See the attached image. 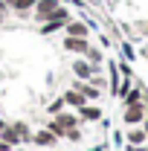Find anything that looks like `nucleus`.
Segmentation results:
<instances>
[{"label": "nucleus", "mask_w": 148, "mask_h": 151, "mask_svg": "<svg viewBox=\"0 0 148 151\" xmlns=\"http://www.w3.org/2000/svg\"><path fill=\"white\" fill-rule=\"evenodd\" d=\"M61 6V0H38L35 9H32V18L38 20V23H47V20L55 18V9Z\"/></svg>", "instance_id": "nucleus-1"}, {"label": "nucleus", "mask_w": 148, "mask_h": 151, "mask_svg": "<svg viewBox=\"0 0 148 151\" xmlns=\"http://www.w3.org/2000/svg\"><path fill=\"white\" fill-rule=\"evenodd\" d=\"M145 116H148L145 105H125V111H122V122H125L128 128H131V125H142Z\"/></svg>", "instance_id": "nucleus-2"}, {"label": "nucleus", "mask_w": 148, "mask_h": 151, "mask_svg": "<svg viewBox=\"0 0 148 151\" xmlns=\"http://www.w3.org/2000/svg\"><path fill=\"white\" fill-rule=\"evenodd\" d=\"M70 70H73V76L75 78H84V81H87V78H93V76L99 73V67H93L90 61H87V58L84 55H78L73 61V64H70Z\"/></svg>", "instance_id": "nucleus-3"}, {"label": "nucleus", "mask_w": 148, "mask_h": 151, "mask_svg": "<svg viewBox=\"0 0 148 151\" xmlns=\"http://www.w3.org/2000/svg\"><path fill=\"white\" fill-rule=\"evenodd\" d=\"M61 47H64L67 52H73V55H84V52L90 50V38H70V35H64L61 38Z\"/></svg>", "instance_id": "nucleus-4"}, {"label": "nucleus", "mask_w": 148, "mask_h": 151, "mask_svg": "<svg viewBox=\"0 0 148 151\" xmlns=\"http://www.w3.org/2000/svg\"><path fill=\"white\" fill-rule=\"evenodd\" d=\"M55 142H58V137L50 131V128H38V131L32 134V145H38V148H52Z\"/></svg>", "instance_id": "nucleus-5"}, {"label": "nucleus", "mask_w": 148, "mask_h": 151, "mask_svg": "<svg viewBox=\"0 0 148 151\" xmlns=\"http://www.w3.org/2000/svg\"><path fill=\"white\" fill-rule=\"evenodd\" d=\"M64 35L70 38H90V23L87 20H70L64 26Z\"/></svg>", "instance_id": "nucleus-6"}, {"label": "nucleus", "mask_w": 148, "mask_h": 151, "mask_svg": "<svg viewBox=\"0 0 148 151\" xmlns=\"http://www.w3.org/2000/svg\"><path fill=\"white\" fill-rule=\"evenodd\" d=\"M122 105H145V87L142 84H134L128 93L122 96Z\"/></svg>", "instance_id": "nucleus-7"}, {"label": "nucleus", "mask_w": 148, "mask_h": 151, "mask_svg": "<svg viewBox=\"0 0 148 151\" xmlns=\"http://www.w3.org/2000/svg\"><path fill=\"white\" fill-rule=\"evenodd\" d=\"M73 87L78 90V93H84V99H87V102H96V99H99V87H96V84H90V81H84V78H75Z\"/></svg>", "instance_id": "nucleus-8"}, {"label": "nucleus", "mask_w": 148, "mask_h": 151, "mask_svg": "<svg viewBox=\"0 0 148 151\" xmlns=\"http://www.w3.org/2000/svg\"><path fill=\"white\" fill-rule=\"evenodd\" d=\"M78 119H81V122H99V119H102V108L87 102V105L78 108Z\"/></svg>", "instance_id": "nucleus-9"}, {"label": "nucleus", "mask_w": 148, "mask_h": 151, "mask_svg": "<svg viewBox=\"0 0 148 151\" xmlns=\"http://www.w3.org/2000/svg\"><path fill=\"white\" fill-rule=\"evenodd\" d=\"M35 3L38 0H15V3H12V15H15V18H29L32 9H35Z\"/></svg>", "instance_id": "nucleus-10"}, {"label": "nucleus", "mask_w": 148, "mask_h": 151, "mask_svg": "<svg viewBox=\"0 0 148 151\" xmlns=\"http://www.w3.org/2000/svg\"><path fill=\"white\" fill-rule=\"evenodd\" d=\"M125 139H128V145H145L148 134H145V128H139V125H131L128 134H125Z\"/></svg>", "instance_id": "nucleus-11"}, {"label": "nucleus", "mask_w": 148, "mask_h": 151, "mask_svg": "<svg viewBox=\"0 0 148 151\" xmlns=\"http://www.w3.org/2000/svg\"><path fill=\"white\" fill-rule=\"evenodd\" d=\"M0 139H3V142H9L12 148H18V145H20V134H18V128H15V125H9V122H6V128L0 131Z\"/></svg>", "instance_id": "nucleus-12"}, {"label": "nucleus", "mask_w": 148, "mask_h": 151, "mask_svg": "<svg viewBox=\"0 0 148 151\" xmlns=\"http://www.w3.org/2000/svg\"><path fill=\"white\" fill-rule=\"evenodd\" d=\"M64 102L70 105V108H81V105H87V99H84V93H78L75 87H70V90H64Z\"/></svg>", "instance_id": "nucleus-13"}, {"label": "nucleus", "mask_w": 148, "mask_h": 151, "mask_svg": "<svg viewBox=\"0 0 148 151\" xmlns=\"http://www.w3.org/2000/svg\"><path fill=\"white\" fill-rule=\"evenodd\" d=\"M64 26H67V23H64V20H47V23H38V32H41V35H55V32H64Z\"/></svg>", "instance_id": "nucleus-14"}, {"label": "nucleus", "mask_w": 148, "mask_h": 151, "mask_svg": "<svg viewBox=\"0 0 148 151\" xmlns=\"http://www.w3.org/2000/svg\"><path fill=\"white\" fill-rule=\"evenodd\" d=\"M84 58H87V61H90L93 67H102V61H105V52H102V50H99V47H93V44H90V50H87V52H84Z\"/></svg>", "instance_id": "nucleus-15"}, {"label": "nucleus", "mask_w": 148, "mask_h": 151, "mask_svg": "<svg viewBox=\"0 0 148 151\" xmlns=\"http://www.w3.org/2000/svg\"><path fill=\"white\" fill-rule=\"evenodd\" d=\"M15 128H18V134H20V142H32V131H29L26 122H15Z\"/></svg>", "instance_id": "nucleus-16"}, {"label": "nucleus", "mask_w": 148, "mask_h": 151, "mask_svg": "<svg viewBox=\"0 0 148 151\" xmlns=\"http://www.w3.org/2000/svg\"><path fill=\"white\" fill-rule=\"evenodd\" d=\"M64 108H67V102H64V96H58L55 102H50V108H47V111H50L52 116H55V113H61Z\"/></svg>", "instance_id": "nucleus-17"}, {"label": "nucleus", "mask_w": 148, "mask_h": 151, "mask_svg": "<svg viewBox=\"0 0 148 151\" xmlns=\"http://www.w3.org/2000/svg\"><path fill=\"white\" fill-rule=\"evenodd\" d=\"M64 139H70V142H78V139H81V131H78V128H70Z\"/></svg>", "instance_id": "nucleus-18"}, {"label": "nucleus", "mask_w": 148, "mask_h": 151, "mask_svg": "<svg viewBox=\"0 0 148 151\" xmlns=\"http://www.w3.org/2000/svg\"><path fill=\"white\" fill-rule=\"evenodd\" d=\"M122 52H125V55H122L125 61H131V58H137V55H134V47H131V44H125V41H122Z\"/></svg>", "instance_id": "nucleus-19"}, {"label": "nucleus", "mask_w": 148, "mask_h": 151, "mask_svg": "<svg viewBox=\"0 0 148 151\" xmlns=\"http://www.w3.org/2000/svg\"><path fill=\"white\" fill-rule=\"evenodd\" d=\"M9 12H12V6H9V3H6V0H0V20L6 18V15H9Z\"/></svg>", "instance_id": "nucleus-20"}, {"label": "nucleus", "mask_w": 148, "mask_h": 151, "mask_svg": "<svg viewBox=\"0 0 148 151\" xmlns=\"http://www.w3.org/2000/svg\"><path fill=\"white\" fill-rule=\"evenodd\" d=\"M0 151H12V145H9V142H3V139H0Z\"/></svg>", "instance_id": "nucleus-21"}, {"label": "nucleus", "mask_w": 148, "mask_h": 151, "mask_svg": "<svg viewBox=\"0 0 148 151\" xmlns=\"http://www.w3.org/2000/svg\"><path fill=\"white\" fill-rule=\"evenodd\" d=\"M3 128H6V122H3V119H0V131H3Z\"/></svg>", "instance_id": "nucleus-22"}, {"label": "nucleus", "mask_w": 148, "mask_h": 151, "mask_svg": "<svg viewBox=\"0 0 148 151\" xmlns=\"http://www.w3.org/2000/svg\"><path fill=\"white\" fill-rule=\"evenodd\" d=\"M12 151H15V148H12Z\"/></svg>", "instance_id": "nucleus-23"}]
</instances>
